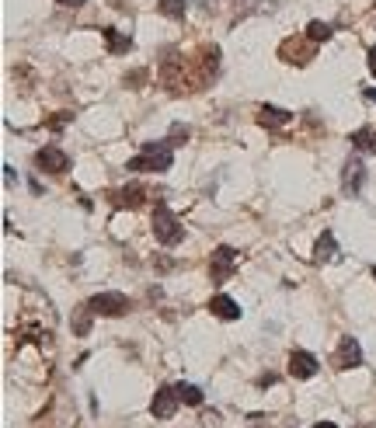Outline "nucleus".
Segmentation results:
<instances>
[{
  "label": "nucleus",
  "mask_w": 376,
  "mask_h": 428,
  "mask_svg": "<svg viewBox=\"0 0 376 428\" xmlns=\"http://www.w3.org/2000/svg\"><path fill=\"white\" fill-rule=\"evenodd\" d=\"M171 164H174L171 143L161 139V143H143L140 157L129 160V171H171Z\"/></svg>",
  "instance_id": "1"
},
{
  "label": "nucleus",
  "mask_w": 376,
  "mask_h": 428,
  "mask_svg": "<svg viewBox=\"0 0 376 428\" xmlns=\"http://www.w3.org/2000/svg\"><path fill=\"white\" fill-rule=\"evenodd\" d=\"M154 237L164 244V248H174V244H181L185 241V227L178 223V216L164 205V202H157V209H154Z\"/></svg>",
  "instance_id": "2"
},
{
  "label": "nucleus",
  "mask_w": 376,
  "mask_h": 428,
  "mask_svg": "<svg viewBox=\"0 0 376 428\" xmlns=\"http://www.w3.org/2000/svg\"><path fill=\"white\" fill-rule=\"evenodd\" d=\"M88 307H91V314L95 317H122V314H129V296L126 293H98V296H91L88 300Z\"/></svg>",
  "instance_id": "3"
},
{
  "label": "nucleus",
  "mask_w": 376,
  "mask_h": 428,
  "mask_svg": "<svg viewBox=\"0 0 376 428\" xmlns=\"http://www.w3.org/2000/svg\"><path fill=\"white\" fill-rule=\"evenodd\" d=\"M237 272V251L234 248H216L213 251V265H209V275H213V282H227L230 275Z\"/></svg>",
  "instance_id": "4"
},
{
  "label": "nucleus",
  "mask_w": 376,
  "mask_h": 428,
  "mask_svg": "<svg viewBox=\"0 0 376 428\" xmlns=\"http://www.w3.org/2000/svg\"><path fill=\"white\" fill-rule=\"evenodd\" d=\"M35 167L39 171H49V174H67L70 171V157L60 146H42L35 153Z\"/></svg>",
  "instance_id": "5"
},
{
  "label": "nucleus",
  "mask_w": 376,
  "mask_h": 428,
  "mask_svg": "<svg viewBox=\"0 0 376 428\" xmlns=\"http://www.w3.org/2000/svg\"><path fill=\"white\" fill-rule=\"evenodd\" d=\"M313 46H317V42H303V39H286V42L279 46V56H282L286 63L306 67V63L313 60Z\"/></svg>",
  "instance_id": "6"
},
{
  "label": "nucleus",
  "mask_w": 376,
  "mask_h": 428,
  "mask_svg": "<svg viewBox=\"0 0 376 428\" xmlns=\"http://www.w3.org/2000/svg\"><path fill=\"white\" fill-rule=\"evenodd\" d=\"M331 366H334V369H355V366H362V348H359V341H355V338H341V341H338V352L331 355Z\"/></svg>",
  "instance_id": "7"
},
{
  "label": "nucleus",
  "mask_w": 376,
  "mask_h": 428,
  "mask_svg": "<svg viewBox=\"0 0 376 428\" xmlns=\"http://www.w3.org/2000/svg\"><path fill=\"white\" fill-rule=\"evenodd\" d=\"M178 390L174 386H161L157 393H154V400H150V414L154 418H161V421H167V418H174V411H178Z\"/></svg>",
  "instance_id": "8"
},
{
  "label": "nucleus",
  "mask_w": 376,
  "mask_h": 428,
  "mask_svg": "<svg viewBox=\"0 0 376 428\" xmlns=\"http://www.w3.org/2000/svg\"><path fill=\"white\" fill-rule=\"evenodd\" d=\"M362 185H366V167H362V160H348V164L341 167V191H345L348 198H355V195L362 191Z\"/></svg>",
  "instance_id": "9"
},
{
  "label": "nucleus",
  "mask_w": 376,
  "mask_h": 428,
  "mask_svg": "<svg viewBox=\"0 0 376 428\" xmlns=\"http://www.w3.org/2000/svg\"><path fill=\"white\" fill-rule=\"evenodd\" d=\"M289 373L296 376V379H310V376H317V359L310 355V352H293L289 355Z\"/></svg>",
  "instance_id": "10"
},
{
  "label": "nucleus",
  "mask_w": 376,
  "mask_h": 428,
  "mask_svg": "<svg viewBox=\"0 0 376 428\" xmlns=\"http://www.w3.org/2000/svg\"><path fill=\"white\" fill-rule=\"evenodd\" d=\"M258 122H261L265 129H282V126L293 122V112L275 108V105H261V108H258Z\"/></svg>",
  "instance_id": "11"
},
{
  "label": "nucleus",
  "mask_w": 376,
  "mask_h": 428,
  "mask_svg": "<svg viewBox=\"0 0 376 428\" xmlns=\"http://www.w3.org/2000/svg\"><path fill=\"white\" fill-rule=\"evenodd\" d=\"M143 198H147V191H143L140 185H126V188H115V191H112V202H115L119 209H140Z\"/></svg>",
  "instance_id": "12"
},
{
  "label": "nucleus",
  "mask_w": 376,
  "mask_h": 428,
  "mask_svg": "<svg viewBox=\"0 0 376 428\" xmlns=\"http://www.w3.org/2000/svg\"><path fill=\"white\" fill-rule=\"evenodd\" d=\"M313 262H317V265L338 262V244H334V234H331V230L320 234V241H317V248H313Z\"/></svg>",
  "instance_id": "13"
},
{
  "label": "nucleus",
  "mask_w": 376,
  "mask_h": 428,
  "mask_svg": "<svg viewBox=\"0 0 376 428\" xmlns=\"http://www.w3.org/2000/svg\"><path fill=\"white\" fill-rule=\"evenodd\" d=\"M209 310H213V317H220V320H240V314H244L230 296H213V300H209Z\"/></svg>",
  "instance_id": "14"
},
{
  "label": "nucleus",
  "mask_w": 376,
  "mask_h": 428,
  "mask_svg": "<svg viewBox=\"0 0 376 428\" xmlns=\"http://www.w3.org/2000/svg\"><path fill=\"white\" fill-rule=\"evenodd\" d=\"M352 146H355L359 153H376V129H373V126L355 129V132H352Z\"/></svg>",
  "instance_id": "15"
},
{
  "label": "nucleus",
  "mask_w": 376,
  "mask_h": 428,
  "mask_svg": "<svg viewBox=\"0 0 376 428\" xmlns=\"http://www.w3.org/2000/svg\"><path fill=\"white\" fill-rule=\"evenodd\" d=\"M101 35H105V42H108V53H115V56L129 53V46H133V39L122 35V32H115V28H105Z\"/></svg>",
  "instance_id": "16"
},
{
  "label": "nucleus",
  "mask_w": 376,
  "mask_h": 428,
  "mask_svg": "<svg viewBox=\"0 0 376 428\" xmlns=\"http://www.w3.org/2000/svg\"><path fill=\"white\" fill-rule=\"evenodd\" d=\"M157 11L167 15V18H185L188 4H185V0H157Z\"/></svg>",
  "instance_id": "17"
},
{
  "label": "nucleus",
  "mask_w": 376,
  "mask_h": 428,
  "mask_svg": "<svg viewBox=\"0 0 376 428\" xmlns=\"http://www.w3.org/2000/svg\"><path fill=\"white\" fill-rule=\"evenodd\" d=\"M331 32H334V28H331L327 22H310V25H306V39H310V42H327Z\"/></svg>",
  "instance_id": "18"
},
{
  "label": "nucleus",
  "mask_w": 376,
  "mask_h": 428,
  "mask_svg": "<svg viewBox=\"0 0 376 428\" xmlns=\"http://www.w3.org/2000/svg\"><path fill=\"white\" fill-rule=\"evenodd\" d=\"M174 390H178V397H181L185 404H192V407H199V404H202V390H199V386L181 383V386H174Z\"/></svg>",
  "instance_id": "19"
},
{
  "label": "nucleus",
  "mask_w": 376,
  "mask_h": 428,
  "mask_svg": "<svg viewBox=\"0 0 376 428\" xmlns=\"http://www.w3.org/2000/svg\"><path fill=\"white\" fill-rule=\"evenodd\" d=\"M91 317H95V314H91V307H81V310H77V317H74V331H77L81 338L91 331Z\"/></svg>",
  "instance_id": "20"
},
{
  "label": "nucleus",
  "mask_w": 376,
  "mask_h": 428,
  "mask_svg": "<svg viewBox=\"0 0 376 428\" xmlns=\"http://www.w3.org/2000/svg\"><path fill=\"white\" fill-rule=\"evenodd\" d=\"M167 143H171V146H181V143H188V126L174 122V126H171V136H167Z\"/></svg>",
  "instance_id": "21"
},
{
  "label": "nucleus",
  "mask_w": 376,
  "mask_h": 428,
  "mask_svg": "<svg viewBox=\"0 0 376 428\" xmlns=\"http://www.w3.org/2000/svg\"><path fill=\"white\" fill-rule=\"evenodd\" d=\"M70 119H74V115H70V112H60V115H56V119H53V122H49V129H63V126H67V122H70Z\"/></svg>",
  "instance_id": "22"
},
{
  "label": "nucleus",
  "mask_w": 376,
  "mask_h": 428,
  "mask_svg": "<svg viewBox=\"0 0 376 428\" xmlns=\"http://www.w3.org/2000/svg\"><path fill=\"white\" fill-rule=\"evenodd\" d=\"M154 265H157V268H161V272H171V268H174V262H167V258H157V262H154Z\"/></svg>",
  "instance_id": "23"
},
{
  "label": "nucleus",
  "mask_w": 376,
  "mask_h": 428,
  "mask_svg": "<svg viewBox=\"0 0 376 428\" xmlns=\"http://www.w3.org/2000/svg\"><path fill=\"white\" fill-rule=\"evenodd\" d=\"M143 77H147V74H143V70H136L133 77H126V84H143Z\"/></svg>",
  "instance_id": "24"
},
{
  "label": "nucleus",
  "mask_w": 376,
  "mask_h": 428,
  "mask_svg": "<svg viewBox=\"0 0 376 428\" xmlns=\"http://www.w3.org/2000/svg\"><path fill=\"white\" fill-rule=\"evenodd\" d=\"M369 74H373V77H376V46H373V49H369Z\"/></svg>",
  "instance_id": "25"
},
{
  "label": "nucleus",
  "mask_w": 376,
  "mask_h": 428,
  "mask_svg": "<svg viewBox=\"0 0 376 428\" xmlns=\"http://www.w3.org/2000/svg\"><path fill=\"white\" fill-rule=\"evenodd\" d=\"M56 4H60V8H81L84 0H56Z\"/></svg>",
  "instance_id": "26"
},
{
  "label": "nucleus",
  "mask_w": 376,
  "mask_h": 428,
  "mask_svg": "<svg viewBox=\"0 0 376 428\" xmlns=\"http://www.w3.org/2000/svg\"><path fill=\"white\" fill-rule=\"evenodd\" d=\"M313 428H338V425H334V421H317Z\"/></svg>",
  "instance_id": "27"
},
{
  "label": "nucleus",
  "mask_w": 376,
  "mask_h": 428,
  "mask_svg": "<svg viewBox=\"0 0 376 428\" xmlns=\"http://www.w3.org/2000/svg\"><path fill=\"white\" fill-rule=\"evenodd\" d=\"M366 98H369V101H376V87H366Z\"/></svg>",
  "instance_id": "28"
},
{
  "label": "nucleus",
  "mask_w": 376,
  "mask_h": 428,
  "mask_svg": "<svg viewBox=\"0 0 376 428\" xmlns=\"http://www.w3.org/2000/svg\"><path fill=\"white\" fill-rule=\"evenodd\" d=\"M373 279H376V265H373Z\"/></svg>",
  "instance_id": "29"
}]
</instances>
